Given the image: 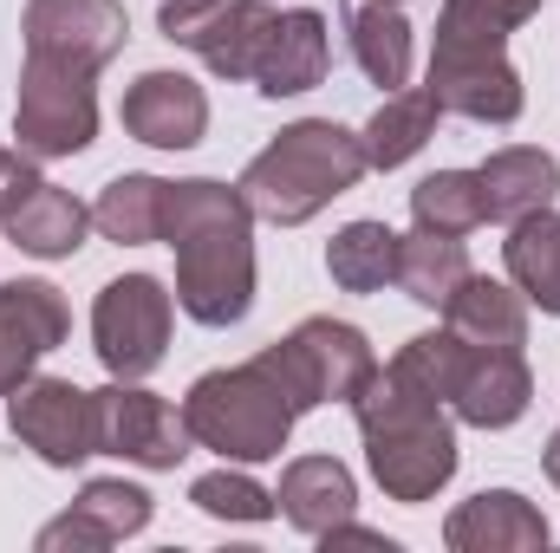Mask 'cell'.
Returning <instances> with one entry per match:
<instances>
[{
	"label": "cell",
	"instance_id": "cell-11",
	"mask_svg": "<svg viewBox=\"0 0 560 553\" xmlns=\"http://www.w3.org/2000/svg\"><path fill=\"white\" fill-rule=\"evenodd\" d=\"M92 404H98V443H112L118 456H138V462H156V469L183 456V423L163 404H150L143 391H105Z\"/></svg>",
	"mask_w": 560,
	"mask_h": 553
},
{
	"label": "cell",
	"instance_id": "cell-24",
	"mask_svg": "<svg viewBox=\"0 0 560 553\" xmlns=\"http://www.w3.org/2000/svg\"><path fill=\"white\" fill-rule=\"evenodd\" d=\"M196 508L235 515V521H261L268 515V495L255 482H242V475H209V482H196Z\"/></svg>",
	"mask_w": 560,
	"mask_h": 553
},
{
	"label": "cell",
	"instance_id": "cell-2",
	"mask_svg": "<svg viewBox=\"0 0 560 553\" xmlns=\"http://www.w3.org/2000/svg\"><path fill=\"white\" fill-rule=\"evenodd\" d=\"M365 169V143H352L339 125H293L287 138L242 176L248 209L268 222H306L326 196L352 189Z\"/></svg>",
	"mask_w": 560,
	"mask_h": 553
},
{
	"label": "cell",
	"instance_id": "cell-8",
	"mask_svg": "<svg viewBox=\"0 0 560 553\" xmlns=\"http://www.w3.org/2000/svg\"><path fill=\"white\" fill-rule=\"evenodd\" d=\"M0 215L20 235V248H33V255H72L85 235V209L72 196H59L52 183H39L33 169H13L7 156H0Z\"/></svg>",
	"mask_w": 560,
	"mask_h": 553
},
{
	"label": "cell",
	"instance_id": "cell-3",
	"mask_svg": "<svg viewBox=\"0 0 560 553\" xmlns=\"http://www.w3.org/2000/svg\"><path fill=\"white\" fill-rule=\"evenodd\" d=\"M287 391L268 385V365H248L235 378H202L196 398H189V430L209 436L222 456H275L280 436H287Z\"/></svg>",
	"mask_w": 560,
	"mask_h": 553
},
{
	"label": "cell",
	"instance_id": "cell-21",
	"mask_svg": "<svg viewBox=\"0 0 560 553\" xmlns=\"http://www.w3.org/2000/svg\"><path fill=\"white\" fill-rule=\"evenodd\" d=\"M163 196H170V183H150V176L112 183V196L98 202V228L112 242H150L163 228Z\"/></svg>",
	"mask_w": 560,
	"mask_h": 553
},
{
	"label": "cell",
	"instance_id": "cell-10",
	"mask_svg": "<svg viewBox=\"0 0 560 553\" xmlns=\"http://www.w3.org/2000/svg\"><path fill=\"white\" fill-rule=\"evenodd\" d=\"M319 72H326V26H319V13H280L275 26H268V39H261V52H255V79H261V92L268 98H287V92H306V85H319Z\"/></svg>",
	"mask_w": 560,
	"mask_h": 553
},
{
	"label": "cell",
	"instance_id": "cell-9",
	"mask_svg": "<svg viewBox=\"0 0 560 553\" xmlns=\"http://www.w3.org/2000/svg\"><path fill=\"white\" fill-rule=\"evenodd\" d=\"M13 430L46 462H79L98 443V404L72 385H33L26 398H13Z\"/></svg>",
	"mask_w": 560,
	"mask_h": 553
},
{
	"label": "cell",
	"instance_id": "cell-1",
	"mask_svg": "<svg viewBox=\"0 0 560 553\" xmlns=\"http://www.w3.org/2000/svg\"><path fill=\"white\" fill-rule=\"evenodd\" d=\"M163 228L183 248V306L202 326H229L248 313V235L242 209L215 183H183L163 196Z\"/></svg>",
	"mask_w": 560,
	"mask_h": 553
},
{
	"label": "cell",
	"instance_id": "cell-6",
	"mask_svg": "<svg viewBox=\"0 0 560 553\" xmlns=\"http://www.w3.org/2000/svg\"><path fill=\"white\" fill-rule=\"evenodd\" d=\"M268 13L255 0H170L163 7V33L196 46L215 72H255V52L268 39Z\"/></svg>",
	"mask_w": 560,
	"mask_h": 553
},
{
	"label": "cell",
	"instance_id": "cell-5",
	"mask_svg": "<svg viewBox=\"0 0 560 553\" xmlns=\"http://www.w3.org/2000/svg\"><path fill=\"white\" fill-rule=\"evenodd\" d=\"M13 125H20V143L39 150V156L85 150L92 143V85H85V72H66V66H39L33 59Z\"/></svg>",
	"mask_w": 560,
	"mask_h": 553
},
{
	"label": "cell",
	"instance_id": "cell-20",
	"mask_svg": "<svg viewBox=\"0 0 560 553\" xmlns=\"http://www.w3.org/2000/svg\"><path fill=\"white\" fill-rule=\"evenodd\" d=\"M398 280L411 286V299H423V306H450V299H456L450 286L469 280V261H463L456 235H436V248H430V235H418V242L398 255Z\"/></svg>",
	"mask_w": 560,
	"mask_h": 553
},
{
	"label": "cell",
	"instance_id": "cell-16",
	"mask_svg": "<svg viewBox=\"0 0 560 553\" xmlns=\"http://www.w3.org/2000/svg\"><path fill=\"white\" fill-rule=\"evenodd\" d=\"M430 118H436V92H411V98H392V105H385V111L372 118V131H365V163L392 169V163L418 156L423 138H430Z\"/></svg>",
	"mask_w": 560,
	"mask_h": 553
},
{
	"label": "cell",
	"instance_id": "cell-19",
	"mask_svg": "<svg viewBox=\"0 0 560 553\" xmlns=\"http://www.w3.org/2000/svg\"><path fill=\"white\" fill-rule=\"evenodd\" d=\"M352 52H359V66H365L378 85H405L411 33H405V20L385 13V7H352Z\"/></svg>",
	"mask_w": 560,
	"mask_h": 553
},
{
	"label": "cell",
	"instance_id": "cell-4",
	"mask_svg": "<svg viewBox=\"0 0 560 553\" xmlns=\"http://www.w3.org/2000/svg\"><path fill=\"white\" fill-rule=\"evenodd\" d=\"M378 398H385V423L372 411L365 416V436H372V469H378V482L385 489H398L405 502H418L430 495L443 475H450V430L436 423V416H411L405 411V398H392L385 385H378Z\"/></svg>",
	"mask_w": 560,
	"mask_h": 553
},
{
	"label": "cell",
	"instance_id": "cell-13",
	"mask_svg": "<svg viewBox=\"0 0 560 553\" xmlns=\"http://www.w3.org/2000/svg\"><path fill=\"white\" fill-rule=\"evenodd\" d=\"M555 156L541 150H509L482 169V209L489 215H535L548 196H555Z\"/></svg>",
	"mask_w": 560,
	"mask_h": 553
},
{
	"label": "cell",
	"instance_id": "cell-12",
	"mask_svg": "<svg viewBox=\"0 0 560 553\" xmlns=\"http://www.w3.org/2000/svg\"><path fill=\"white\" fill-rule=\"evenodd\" d=\"M125 125L156 150H189L202 138V92L189 79H176V72H150L125 98Z\"/></svg>",
	"mask_w": 560,
	"mask_h": 553
},
{
	"label": "cell",
	"instance_id": "cell-7",
	"mask_svg": "<svg viewBox=\"0 0 560 553\" xmlns=\"http://www.w3.org/2000/svg\"><path fill=\"white\" fill-rule=\"evenodd\" d=\"M163 319H170V299L156 280H112L105 299H98V352L118 378H138L163 358Z\"/></svg>",
	"mask_w": 560,
	"mask_h": 553
},
{
	"label": "cell",
	"instance_id": "cell-22",
	"mask_svg": "<svg viewBox=\"0 0 560 553\" xmlns=\"http://www.w3.org/2000/svg\"><path fill=\"white\" fill-rule=\"evenodd\" d=\"M541 0H450V20H443V39L436 46H489L502 52V33L515 20H528Z\"/></svg>",
	"mask_w": 560,
	"mask_h": 553
},
{
	"label": "cell",
	"instance_id": "cell-18",
	"mask_svg": "<svg viewBox=\"0 0 560 553\" xmlns=\"http://www.w3.org/2000/svg\"><path fill=\"white\" fill-rule=\"evenodd\" d=\"M522 404H528V378H522V365L509 358V345L489 352V365H476V372L463 378V416H469V423H515Z\"/></svg>",
	"mask_w": 560,
	"mask_h": 553
},
{
	"label": "cell",
	"instance_id": "cell-23",
	"mask_svg": "<svg viewBox=\"0 0 560 553\" xmlns=\"http://www.w3.org/2000/svg\"><path fill=\"white\" fill-rule=\"evenodd\" d=\"M313 495L332 502V508H346V502H352L346 469H339V462H300V469L287 475V502H293V521H300V528H326V515L313 508Z\"/></svg>",
	"mask_w": 560,
	"mask_h": 553
},
{
	"label": "cell",
	"instance_id": "cell-14",
	"mask_svg": "<svg viewBox=\"0 0 560 553\" xmlns=\"http://www.w3.org/2000/svg\"><path fill=\"white\" fill-rule=\"evenodd\" d=\"M398 235L392 228H378V222H352L339 242H332V255H326V268L339 286H352V293H365V286H385V280L398 274Z\"/></svg>",
	"mask_w": 560,
	"mask_h": 553
},
{
	"label": "cell",
	"instance_id": "cell-15",
	"mask_svg": "<svg viewBox=\"0 0 560 553\" xmlns=\"http://www.w3.org/2000/svg\"><path fill=\"white\" fill-rule=\"evenodd\" d=\"M509 268H515V280L548 306V313H560V222L555 215H522V228H515V242H509Z\"/></svg>",
	"mask_w": 560,
	"mask_h": 553
},
{
	"label": "cell",
	"instance_id": "cell-17",
	"mask_svg": "<svg viewBox=\"0 0 560 553\" xmlns=\"http://www.w3.org/2000/svg\"><path fill=\"white\" fill-rule=\"evenodd\" d=\"M411 209H418L423 235H463V228H476V222L489 215V209H482V176L443 169V176H430V183H418Z\"/></svg>",
	"mask_w": 560,
	"mask_h": 553
}]
</instances>
